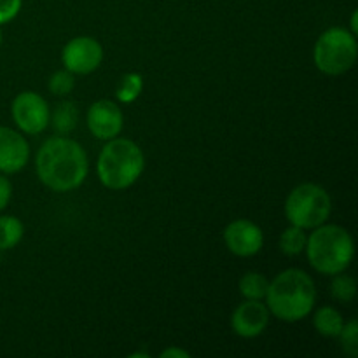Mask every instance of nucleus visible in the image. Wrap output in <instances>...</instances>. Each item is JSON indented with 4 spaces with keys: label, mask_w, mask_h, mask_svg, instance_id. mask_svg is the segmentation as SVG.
Wrapping results in <instances>:
<instances>
[{
    "label": "nucleus",
    "mask_w": 358,
    "mask_h": 358,
    "mask_svg": "<svg viewBox=\"0 0 358 358\" xmlns=\"http://www.w3.org/2000/svg\"><path fill=\"white\" fill-rule=\"evenodd\" d=\"M10 198H13V184L9 178L0 175V212L9 205Z\"/></svg>",
    "instance_id": "23"
},
{
    "label": "nucleus",
    "mask_w": 358,
    "mask_h": 358,
    "mask_svg": "<svg viewBox=\"0 0 358 358\" xmlns=\"http://www.w3.org/2000/svg\"><path fill=\"white\" fill-rule=\"evenodd\" d=\"M21 6L23 0H0V27L13 21L20 14Z\"/></svg>",
    "instance_id": "22"
},
{
    "label": "nucleus",
    "mask_w": 358,
    "mask_h": 358,
    "mask_svg": "<svg viewBox=\"0 0 358 358\" xmlns=\"http://www.w3.org/2000/svg\"><path fill=\"white\" fill-rule=\"evenodd\" d=\"M224 243L231 254L238 257H252L259 254L264 245V233L248 219H236L224 229Z\"/></svg>",
    "instance_id": "9"
},
{
    "label": "nucleus",
    "mask_w": 358,
    "mask_h": 358,
    "mask_svg": "<svg viewBox=\"0 0 358 358\" xmlns=\"http://www.w3.org/2000/svg\"><path fill=\"white\" fill-rule=\"evenodd\" d=\"M49 91L56 96H66L73 91L76 87V77H73L72 72H69L66 69L56 70L51 77H49L48 83Z\"/></svg>",
    "instance_id": "20"
},
{
    "label": "nucleus",
    "mask_w": 358,
    "mask_h": 358,
    "mask_svg": "<svg viewBox=\"0 0 358 358\" xmlns=\"http://www.w3.org/2000/svg\"><path fill=\"white\" fill-rule=\"evenodd\" d=\"M77 119H79L77 105L73 101L65 100L55 108L49 122L58 135H70L77 128Z\"/></svg>",
    "instance_id": "14"
},
{
    "label": "nucleus",
    "mask_w": 358,
    "mask_h": 358,
    "mask_svg": "<svg viewBox=\"0 0 358 358\" xmlns=\"http://www.w3.org/2000/svg\"><path fill=\"white\" fill-rule=\"evenodd\" d=\"M2 41H3V35H2V28H0V45H2Z\"/></svg>",
    "instance_id": "26"
},
{
    "label": "nucleus",
    "mask_w": 358,
    "mask_h": 358,
    "mask_svg": "<svg viewBox=\"0 0 358 358\" xmlns=\"http://www.w3.org/2000/svg\"><path fill=\"white\" fill-rule=\"evenodd\" d=\"M329 290H331V296L339 303H352L357 296V282L353 276L346 275L345 271L338 273L332 276Z\"/></svg>",
    "instance_id": "19"
},
{
    "label": "nucleus",
    "mask_w": 358,
    "mask_h": 358,
    "mask_svg": "<svg viewBox=\"0 0 358 358\" xmlns=\"http://www.w3.org/2000/svg\"><path fill=\"white\" fill-rule=\"evenodd\" d=\"M30 159L27 138L9 126H0V171L13 175L23 170Z\"/></svg>",
    "instance_id": "12"
},
{
    "label": "nucleus",
    "mask_w": 358,
    "mask_h": 358,
    "mask_svg": "<svg viewBox=\"0 0 358 358\" xmlns=\"http://www.w3.org/2000/svg\"><path fill=\"white\" fill-rule=\"evenodd\" d=\"M313 325L318 334L324 338H339L345 327V318L336 308L322 306L315 311Z\"/></svg>",
    "instance_id": "13"
},
{
    "label": "nucleus",
    "mask_w": 358,
    "mask_h": 358,
    "mask_svg": "<svg viewBox=\"0 0 358 358\" xmlns=\"http://www.w3.org/2000/svg\"><path fill=\"white\" fill-rule=\"evenodd\" d=\"M264 299L273 317L294 324L313 313L317 287L306 271L289 268L269 282Z\"/></svg>",
    "instance_id": "2"
},
{
    "label": "nucleus",
    "mask_w": 358,
    "mask_h": 358,
    "mask_svg": "<svg viewBox=\"0 0 358 358\" xmlns=\"http://www.w3.org/2000/svg\"><path fill=\"white\" fill-rule=\"evenodd\" d=\"M86 122L93 136L107 142L121 135L124 128V115L115 101L98 100L87 108Z\"/></svg>",
    "instance_id": "10"
},
{
    "label": "nucleus",
    "mask_w": 358,
    "mask_h": 358,
    "mask_svg": "<svg viewBox=\"0 0 358 358\" xmlns=\"http://www.w3.org/2000/svg\"><path fill=\"white\" fill-rule=\"evenodd\" d=\"M35 170L42 184L55 192L80 187L90 173V161L84 147L66 135L45 140L35 157Z\"/></svg>",
    "instance_id": "1"
},
{
    "label": "nucleus",
    "mask_w": 358,
    "mask_h": 358,
    "mask_svg": "<svg viewBox=\"0 0 358 358\" xmlns=\"http://www.w3.org/2000/svg\"><path fill=\"white\" fill-rule=\"evenodd\" d=\"M332 212L331 194L315 182L296 185L285 199V217L292 226L315 229L327 222Z\"/></svg>",
    "instance_id": "5"
},
{
    "label": "nucleus",
    "mask_w": 358,
    "mask_h": 358,
    "mask_svg": "<svg viewBox=\"0 0 358 358\" xmlns=\"http://www.w3.org/2000/svg\"><path fill=\"white\" fill-rule=\"evenodd\" d=\"M308 262L317 273L334 276L346 271L355 257V243L345 227L338 224H322L315 227L306 240Z\"/></svg>",
    "instance_id": "3"
},
{
    "label": "nucleus",
    "mask_w": 358,
    "mask_h": 358,
    "mask_svg": "<svg viewBox=\"0 0 358 358\" xmlns=\"http://www.w3.org/2000/svg\"><path fill=\"white\" fill-rule=\"evenodd\" d=\"M268 287L269 280L262 273L257 271L245 273L240 278V283H238V289H240V294L243 296V299L262 301L266 297V292H268Z\"/></svg>",
    "instance_id": "16"
},
{
    "label": "nucleus",
    "mask_w": 358,
    "mask_h": 358,
    "mask_svg": "<svg viewBox=\"0 0 358 358\" xmlns=\"http://www.w3.org/2000/svg\"><path fill=\"white\" fill-rule=\"evenodd\" d=\"M269 318H271V313L266 303L259 299H245L231 315V329L240 338H257L266 331Z\"/></svg>",
    "instance_id": "11"
},
{
    "label": "nucleus",
    "mask_w": 358,
    "mask_h": 358,
    "mask_svg": "<svg viewBox=\"0 0 358 358\" xmlns=\"http://www.w3.org/2000/svg\"><path fill=\"white\" fill-rule=\"evenodd\" d=\"M103 62V48L93 37H73L62 51V63L73 76H87Z\"/></svg>",
    "instance_id": "8"
},
{
    "label": "nucleus",
    "mask_w": 358,
    "mask_h": 358,
    "mask_svg": "<svg viewBox=\"0 0 358 358\" xmlns=\"http://www.w3.org/2000/svg\"><path fill=\"white\" fill-rule=\"evenodd\" d=\"M143 90V77L136 72L124 73L119 80V86L115 90V96L121 103H131L140 96Z\"/></svg>",
    "instance_id": "18"
},
{
    "label": "nucleus",
    "mask_w": 358,
    "mask_h": 358,
    "mask_svg": "<svg viewBox=\"0 0 358 358\" xmlns=\"http://www.w3.org/2000/svg\"><path fill=\"white\" fill-rule=\"evenodd\" d=\"M14 124L24 135H38L49 126L51 110L44 98L35 91H23L10 105Z\"/></svg>",
    "instance_id": "7"
},
{
    "label": "nucleus",
    "mask_w": 358,
    "mask_h": 358,
    "mask_svg": "<svg viewBox=\"0 0 358 358\" xmlns=\"http://www.w3.org/2000/svg\"><path fill=\"white\" fill-rule=\"evenodd\" d=\"M145 168V156L138 143L129 138L107 140L96 163V173L101 184L110 191L131 187Z\"/></svg>",
    "instance_id": "4"
},
{
    "label": "nucleus",
    "mask_w": 358,
    "mask_h": 358,
    "mask_svg": "<svg viewBox=\"0 0 358 358\" xmlns=\"http://www.w3.org/2000/svg\"><path fill=\"white\" fill-rule=\"evenodd\" d=\"M358 58L357 35L341 27H332L317 38L313 62L322 73L338 77L353 69Z\"/></svg>",
    "instance_id": "6"
},
{
    "label": "nucleus",
    "mask_w": 358,
    "mask_h": 358,
    "mask_svg": "<svg viewBox=\"0 0 358 358\" xmlns=\"http://www.w3.org/2000/svg\"><path fill=\"white\" fill-rule=\"evenodd\" d=\"M357 17H358V13L357 10H353V14H352V21H350V23H352V34L353 35H357L358 34V23H357Z\"/></svg>",
    "instance_id": "25"
},
{
    "label": "nucleus",
    "mask_w": 358,
    "mask_h": 358,
    "mask_svg": "<svg viewBox=\"0 0 358 358\" xmlns=\"http://www.w3.org/2000/svg\"><path fill=\"white\" fill-rule=\"evenodd\" d=\"M339 339H341V346L343 350H345L346 355L357 358L358 357V322L355 318L350 322H345V327H343L341 334H339Z\"/></svg>",
    "instance_id": "21"
},
{
    "label": "nucleus",
    "mask_w": 358,
    "mask_h": 358,
    "mask_svg": "<svg viewBox=\"0 0 358 358\" xmlns=\"http://www.w3.org/2000/svg\"><path fill=\"white\" fill-rule=\"evenodd\" d=\"M306 233L301 227L292 226L290 224L287 229H283V233L280 234V250H282L283 255L287 257H296V255L303 254L304 248H306Z\"/></svg>",
    "instance_id": "17"
},
{
    "label": "nucleus",
    "mask_w": 358,
    "mask_h": 358,
    "mask_svg": "<svg viewBox=\"0 0 358 358\" xmlns=\"http://www.w3.org/2000/svg\"><path fill=\"white\" fill-rule=\"evenodd\" d=\"M161 358H189V352H185V350H180V348H175V346H170V348H166L164 352H161Z\"/></svg>",
    "instance_id": "24"
},
{
    "label": "nucleus",
    "mask_w": 358,
    "mask_h": 358,
    "mask_svg": "<svg viewBox=\"0 0 358 358\" xmlns=\"http://www.w3.org/2000/svg\"><path fill=\"white\" fill-rule=\"evenodd\" d=\"M24 226L17 217L2 215L0 217V252L10 250L23 240Z\"/></svg>",
    "instance_id": "15"
}]
</instances>
